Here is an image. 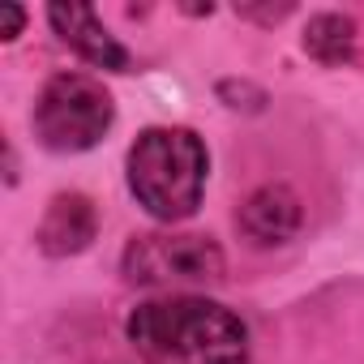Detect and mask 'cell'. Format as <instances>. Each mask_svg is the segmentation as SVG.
<instances>
[{
	"mask_svg": "<svg viewBox=\"0 0 364 364\" xmlns=\"http://www.w3.org/2000/svg\"><path fill=\"white\" fill-rule=\"evenodd\" d=\"M129 343L146 364H245V321L202 296L146 300L129 313Z\"/></svg>",
	"mask_w": 364,
	"mask_h": 364,
	"instance_id": "cell-1",
	"label": "cell"
},
{
	"mask_svg": "<svg viewBox=\"0 0 364 364\" xmlns=\"http://www.w3.org/2000/svg\"><path fill=\"white\" fill-rule=\"evenodd\" d=\"M129 189L163 223L189 219L206 189V146L193 129H146L129 150Z\"/></svg>",
	"mask_w": 364,
	"mask_h": 364,
	"instance_id": "cell-2",
	"label": "cell"
},
{
	"mask_svg": "<svg viewBox=\"0 0 364 364\" xmlns=\"http://www.w3.org/2000/svg\"><path fill=\"white\" fill-rule=\"evenodd\" d=\"M112 95L86 73H60L43 86L35 103V133L56 154L90 150L112 129Z\"/></svg>",
	"mask_w": 364,
	"mask_h": 364,
	"instance_id": "cell-3",
	"label": "cell"
},
{
	"mask_svg": "<svg viewBox=\"0 0 364 364\" xmlns=\"http://www.w3.org/2000/svg\"><path fill=\"white\" fill-rule=\"evenodd\" d=\"M223 270L228 262L210 236L150 232L129 240L124 249V274L146 287H206V283H219Z\"/></svg>",
	"mask_w": 364,
	"mask_h": 364,
	"instance_id": "cell-4",
	"label": "cell"
},
{
	"mask_svg": "<svg viewBox=\"0 0 364 364\" xmlns=\"http://www.w3.org/2000/svg\"><path fill=\"white\" fill-rule=\"evenodd\" d=\"M48 22L56 26V35H60L82 60H90V65H99V69H116V73L129 69V52L116 43V35L99 22V14H95L90 5H52V9H48Z\"/></svg>",
	"mask_w": 364,
	"mask_h": 364,
	"instance_id": "cell-5",
	"label": "cell"
},
{
	"mask_svg": "<svg viewBox=\"0 0 364 364\" xmlns=\"http://www.w3.org/2000/svg\"><path fill=\"white\" fill-rule=\"evenodd\" d=\"M300 219H304L300 198H296L287 185H266V189H257V193L240 206L236 228H240L253 245L270 249V245H287V240L300 232Z\"/></svg>",
	"mask_w": 364,
	"mask_h": 364,
	"instance_id": "cell-6",
	"label": "cell"
},
{
	"mask_svg": "<svg viewBox=\"0 0 364 364\" xmlns=\"http://www.w3.org/2000/svg\"><path fill=\"white\" fill-rule=\"evenodd\" d=\"M99 232V210L90 198L82 193H60L52 198L43 223H39V249L48 257H69V253H82Z\"/></svg>",
	"mask_w": 364,
	"mask_h": 364,
	"instance_id": "cell-7",
	"label": "cell"
},
{
	"mask_svg": "<svg viewBox=\"0 0 364 364\" xmlns=\"http://www.w3.org/2000/svg\"><path fill=\"white\" fill-rule=\"evenodd\" d=\"M304 52L321 65H343L355 52V22L343 14H317L304 26Z\"/></svg>",
	"mask_w": 364,
	"mask_h": 364,
	"instance_id": "cell-8",
	"label": "cell"
},
{
	"mask_svg": "<svg viewBox=\"0 0 364 364\" xmlns=\"http://www.w3.org/2000/svg\"><path fill=\"white\" fill-rule=\"evenodd\" d=\"M22 22H26V14H22L18 5H5V9H0V35H5V39H14V35L22 31Z\"/></svg>",
	"mask_w": 364,
	"mask_h": 364,
	"instance_id": "cell-9",
	"label": "cell"
}]
</instances>
